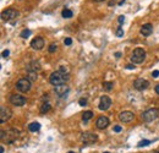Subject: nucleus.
Returning <instances> with one entry per match:
<instances>
[{
	"mask_svg": "<svg viewBox=\"0 0 159 153\" xmlns=\"http://www.w3.org/2000/svg\"><path fill=\"white\" fill-rule=\"evenodd\" d=\"M148 86H150V82L144 78H137L133 81V87L138 91H143V89H147Z\"/></svg>",
	"mask_w": 159,
	"mask_h": 153,
	"instance_id": "10",
	"label": "nucleus"
},
{
	"mask_svg": "<svg viewBox=\"0 0 159 153\" xmlns=\"http://www.w3.org/2000/svg\"><path fill=\"white\" fill-rule=\"evenodd\" d=\"M141 34L143 37H148V36H151L152 32H153V26L151 23H144L142 27H141Z\"/></svg>",
	"mask_w": 159,
	"mask_h": 153,
	"instance_id": "16",
	"label": "nucleus"
},
{
	"mask_svg": "<svg viewBox=\"0 0 159 153\" xmlns=\"http://www.w3.org/2000/svg\"><path fill=\"white\" fill-rule=\"evenodd\" d=\"M116 36H117V37H123V36H124V29H123L121 27H119V28L116 29Z\"/></svg>",
	"mask_w": 159,
	"mask_h": 153,
	"instance_id": "26",
	"label": "nucleus"
},
{
	"mask_svg": "<svg viewBox=\"0 0 159 153\" xmlns=\"http://www.w3.org/2000/svg\"><path fill=\"white\" fill-rule=\"evenodd\" d=\"M31 47L32 49L34 50H42L43 47H44V39L42 37H36L32 39V42H31Z\"/></svg>",
	"mask_w": 159,
	"mask_h": 153,
	"instance_id": "12",
	"label": "nucleus"
},
{
	"mask_svg": "<svg viewBox=\"0 0 159 153\" xmlns=\"http://www.w3.org/2000/svg\"><path fill=\"white\" fill-rule=\"evenodd\" d=\"M39 129H41V124H39V122H32V124L28 125V130L31 132H36Z\"/></svg>",
	"mask_w": 159,
	"mask_h": 153,
	"instance_id": "18",
	"label": "nucleus"
},
{
	"mask_svg": "<svg viewBox=\"0 0 159 153\" xmlns=\"http://www.w3.org/2000/svg\"><path fill=\"white\" fill-rule=\"evenodd\" d=\"M92 116H93V113H92L91 110H87V111H85V113L82 114V119H83V121H88Z\"/></svg>",
	"mask_w": 159,
	"mask_h": 153,
	"instance_id": "20",
	"label": "nucleus"
},
{
	"mask_svg": "<svg viewBox=\"0 0 159 153\" xmlns=\"http://www.w3.org/2000/svg\"><path fill=\"white\" fill-rule=\"evenodd\" d=\"M18 134H20V132L16 129H10L6 132L1 131V141L6 142V143H11V142H14L18 137Z\"/></svg>",
	"mask_w": 159,
	"mask_h": 153,
	"instance_id": "2",
	"label": "nucleus"
},
{
	"mask_svg": "<svg viewBox=\"0 0 159 153\" xmlns=\"http://www.w3.org/2000/svg\"><path fill=\"white\" fill-rule=\"evenodd\" d=\"M67 153H75V152H72V151H70V152H67Z\"/></svg>",
	"mask_w": 159,
	"mask_h": 153,
	"instance_id": "39",
	"label": "nucleus"
},
{
	"mask_svg": "<svg viewBox=\"0 0 159 153\" xmlns=\"http://www.w3.org/2000/svg\"><path fill=\"white\" fill-rule=\"evenodd\" d=\"M144 59H146V50L142 48L135 49L131 54V61L133 64H141V63H143Z\"/></svg>",
	"mask_w": 159,
	"mask_h": 153,
	"instance_id": "3",
	"label": "nucleus"
},
{
	"mask_svg": "<svg viewBox=\"0 0 159 153\" xmlns=\"http://www.w3.org/2000/svg\"><path fill=\"white\" fill-rule=\"evenodd\" d=\"M69 91H70V88H69V86H67L66 83L55 86V93H56L59 97H64L65 94L69 93Z\"/></svg>",
	"mask_w": 159,
	"mask_h": 153,
	"instance_id": "15",
	"label": "nucleus"
},
{
	"mask_svg": "<svg viewBox=\"0 0 159 153\" xmlns=\"http://www.w3.org/2000/svg\"><path fill=\"white\" fill-rule=\"evenodd\" d=\"M69 80V75L66 74H63L61 71H55V72H53L50 75V77H49V81H50V83L54 85V86H59V85H63L65 83L66 81Z\"/></svg>",
	"mask_w": 159,
	"mask_h": 153,
	"instance_id": "1",
	"label": "nucleus"
},
{
	"mask_svg": "<svg viewBox=\"0 0 159 153\" xmlns=\"http://www.w3.org/2000/svg\"><path fill=\"white\" fill-rule=\"evenodd\" d=\"M10 103L12 105H16V107H22L26 104V98L23 96H20V94H12L10 97Z\"/></svg>",
	"mask_w": 159,
	"mask_h": 153,
	"instance_id": "9",
	"label": "nucleus"
},
{
	"mask_svg": "<svg viewBox=\"0 0 159 153\" xmlns=\"http://www.w3.org/2000/svg\"><path fill=\"white\" fill-rule=\"evenodd\" d=\"M158 118H159V109H155V108L148 109L142 114V120L146 121V122H151V121H153Z\"/></svg>",
	"mask_w": 159,
	"mask_h": 153,
	"instance_id": "4",
	"label": "nucleus"
},
{
	"mask_svg": "<svg viewBox=\"0 0 159 153\" xmlns=\"http://www.w3.org/2000/svg\"><path fill=\"white\" fill-rule=\"evenodd\" d=\"M31 81H29L28 78H20L17 81V83H16V88L20 91V92H22V93H26V92H28L29 89H31Z\"/></svg>",
	"mask_w": 159,
	"mask_h": 153,
	"instance_id": "5",
	"label": "nucleus"
},
{
	"mask_svg": "<svg viewBox=\"0 0 159 153\" xmlns=\"http://www.w3.org/2000/svg\"><path fill=\"white\" fill-rule=\"evenodd\" d=\"M11 115H12V111L9 107L3 105L1 108H0V122H1V124L6 122L10 118H11Z\"/></svg>",
	"mask_w": 159,
	"mask_h": 153,
	"instance_id": "8",
	"label": "nucleus"
},
{
	"mask_svg": "<svg viewBox=\"0 0 159 153\" xmlns=\"http://www.w3.org/2000/svg\"><path fill=\"white\" fill-rule=\"evenodd\" d=\"M125 22V16H119V23H124Z\"/></svg>",
	"mask_w": 159,
	"mask_h": 153,
	"instance_id": "31",
	"label": "nucleus"
},
{
	"mask_svg": "<svg viewBox=\"0 0 159 153\" xmlns=\"http://www.w3.org/2000/svg\"><path fill=\"white\" fill-rule=\"evenodd\" d=\"M58 49V45L55 44V43H52L50 45H49V48H48V50H49V53H54L55 50Z\"/></svg>",
	"mask_w": 159,
	"mask_h": 153,
	"instance_id": "25",
	"label": "nucleus"
},
{
	"mask_svg": "<svg viewBox=\"0 0 159 153\" xmlns=\"http://www.w3.org/2000/svg\"><path fill=\"white\" fill-rule=\"evenodd\" d=\"M81 140L85 145H92L94 142H97L98 136L96 134H92V132H83L81 136Z\"/></svg>",
	"mask_w": 159,
	"mask_h": 153,
	"instance_id": "7",
	"label": "nucleus"
},
{
	"mask_svg": "<svg viewBox=\"0 0 159 153\" xmlns=\"http://www.w3.org/2000/svg\"><path fill=\"white\" fill-rule=\"evenodd\" d=\"M152 153H159V152H158V151H154V152H152Z\"/></svg>",
	"mask_w": 159,
	"mask_h": 153,
	"instance_id": "38",
	"label": "nucleus"
},
{
	"mask_svg": "<svg viewBox=\"0 0 159 153\" xmlns=\"http://www.w3.org/2000/svg\"><path fill=\"white\" fill-rule=\"evenodd\" d=\"M104 153H109V152H104Z\"/></svg>",
	"mask_w": 159,
	"mask_h": 153,
	"instance_id": "40",
	"label": "nucleus"
},
{
	"mask_svg": "<svg viewBox=\"0 0 159 153\" xmlns=\"http://www.w3.org/2000/svg\"><path fill=\"white\" fill-rule=\"evenodd\" d=\"M50 104L49 103H44L43 105H42V108H41V113H47V111H49L50 110Z\"/></svg>",
	"mask_w": 159,
	"mask_h": 153,
	"instance_id": "22",
	"label": "nucleus"
},
{
	"mask_svg": "<svg viewBox=\"0 0 159 153\" xmlns=\"http://www.w3.org/2000/svg\"><path fill=\"white\" fill-rule=\"evenodd\" d=\"M126 69H130V70H131V69H135V66L131 65V64H128V65H126Z\"/></svg>",
	"mask_w": 159,
	"mask_h": 153,
	"instance_id": "34",
	"label": "nucleus"
},
{
	"mask_svg": "<svg viewBox=\"0 0 159 153\" xmlns=\"http://www.w3.org/2000/svg\"><path fill=\"white\" fill-rule=\"evenodd\" d=\"M109 124H110V121H109V119L106 116H99L97 119V122H96V125L98 129H101V130H104L109 126Z\"/></svg>",
	"mask_w": 159,
	"mask_h": 153,
	"instance_id": "14",
	"label": "nucleus"
},
{
	"mask_svg": "<svg viewBox=\"0 0 159 153\" xmlns=\"http://www.w3.org/2000/svg\"><path fill=\"white\" fill-rule=\"evenodd\" d=\"M31 33H32V32H31L29 29H23L20 36H21L22 38H28V36H31Z\"/></svg>",
	"mask_w": 159,
	"mask_h": 153,
	"instance_id": "24",
	"label": "nucleus"
},
{
	"mask_svg": "<svg viewBox=\"0 0 159 153\" xmlns=\"http://www.w3.org/2000/svg\"><path fill=\"white\" fill-rule=\"evenodd\" d=\"M150 143H152V141H150V140H142V141L138 142V147H144V146H148Z\"/></svg>",
	"mask_w": 159,
	"mask_h": 153,
	"instance_id": "23",
	"label": "nucleus"
},
{
	"mask_svg": "<svg viewBox=\"0 0 159 153\" xmlns=\"http://www.w3.org/2000/svg\"><path fill=\"white\" fill-rule=\"evenodd\" d=\"M9 54H10L9 50H4V52H3V58H7V56H9Z\"/></svg>",
	"mask_w": 159,
	"mask_h": 153,
	"instance_id": "32",
	"label": "nucleus"
},
{
	"mask_svg": "<svg viewBox=\"0 0 159 153\" xmlns=\"http://www.w3.org/2000/svg\"><path fill=\"white\" fill-rule=\"evenodd\" d=\"M17 16H18V12L15 9H6L1 12L3 21H6V22H10V21H12V20L17 18Z\"/></svg>",
	"mask_w": 159,
	"mask_h": 153,
	"instance_id": "6",
	"label": "nucleus"
},
{
	"mask_svg": "<svg viewBox=\"0 0 159 153\" xmlns=\"http://www.w3.org/2000/svg\"><path fill=\"white\" fill-rule=\"evenodd\" d=\"M27 69H28V72H37V71L41 70V66H39L38 61H32V63L28 65Z\"/></svg>",
	"mask_w": 159,
	"mask_h": 153,
	"instance_id": "17",
	"label": "nucleus"
},
{
	"mask_svg": "<svg viewBox=\"0 0 159 153\" xmlns=\"http://www.w3.org/2000/svg\"><path fill=\"white\" fill-rule=\"evenodd\" d=\"M61 15H63L64 18H71L74 14H72V11H71L70 9H64L63 12H61Z\"/></svg>",
	"mask_w": 159,
	"mask_h": 153,
	"instance_id": "19",
	"label": "nucleus"
},
{
	"mask_svg": "<svg viewBox=\"0 0 159 153\" xmlns=\"http://www.w3.org/2000/svg\"><path fill=\"white\" fill-rule=\"evenodd\" d=\"M155 92H157V93L159 94V83H158V85L155 86Z\"/></svg>",
	"mask_w": 159,
	"mask_h": 153,
	"instance_id": "35",
	"label": "nucleus"
},
{
	"mask_svg": "<svg viewBox=\"0 0 159 153\" xmlns=\"http://www.w3.org/2000/svg\"><path fill=\"white\" fill-rule=\"evenodd\" d=\"M115 56H116V58H120V56H121V53H116Z\"/></svg>",
	"mask_w": 159,
	"mask_h": 153,
	"instance_id": "36",
	"label": "nucleus"
},
{
	"mask_svg": "<svg viewBox=\"0 0 159 153\" xmlns=\"http://www.w3.org/2000/svg\"><path fill=\"white\" fill-rule=\"evenodd\" d=\"M78 103H80V105H81V107H85V105L87 104V100H86L85 98H81V99L78 100Z\"/></svg>",
	"mask_w": 159,
	"mask_h": 153,
	"instance_id": "29",
	"label": "nucleus"
},
{
	"mask_svg": "<svg viewBox=\"0 0 159 153\" xmlns=\"http://www.w3.org/2000/svg\"><path fill=\"white\" fill-rule=\"evenodd\" d=\"M59 71H61L63 74H66V75H69V71H70V70H69V67H66V66H61L60 69H59Z\"/></svg>",
	"mask_w": 159,
	"mask_h": 153,
	"instance_id": "27",
	"label": "nucleus"
},
{
	"mask_svg": "<svg viewBox=\"0 0 159 153\" xmlns=\"http://www.w3.org/2000/svg\"><path fill=\"white\" fill-rule=\"evenodd\" d=\"M121 130H123V129H121V126H120V125H116V126H114V131H115V132H120Z\"/></svg>",
	"mask_w": 159,
	"mask_h": 153,
	"instance_id": "30",
	"label": "nucleus"
},
{
	"mask_svg": "<svg viewBox=\"0 0 159 153\" xmlns=\"http://www.w3.org/2000/svg\"><path fill=\"white\" fill-rule=\"evenodd\" d=\"M112 105V99L108 96H103L101 98V102H99V109L101 110H108Z\"/></svg>",
	"mask_w": 159,
	"mask_h": 153,
	"instance_id": "13",
	"label": "nucleus"
},
{
	"mask_svg": "<svg viewBox=\"0 0 159 153\" xmlns=\"http://www.w3.org/2000/svg\"><path fill=\"white\" fill-rule=\"evenodd\" d=\"M94 1H97V3H101V1H105V0H94Z\"/></svg>",
	"mask_w": 159,
	"mask_h": 153,
	"instance_id": "37",
	"label": "nucleus"
},
{
	"mask_svg": "<svg viewBox=\"0 0 159 153\" xmlns=\"http://www.w3.org/2000/svg\"><path fill=\"white\" fill-rule=\"evenodd\" d=\"M113 86H114V83L110 82V81H105V82H103V88L105 91H112L113 89Z\"/></svg>",
	"mask_w": 159,
	"mask_h": 153,
	"instance_id": "21",
	"label": "nucleus"
},
{
	"mask_svg": "<svg viewBox=\"0 0 159 153\" xmlns=\"http://www.w3.org/2000/svg\"><path fill=\"white\" fill-rule=\"evenodd\" d=\"M119 119L123 122H131L133 119H135V114L132 111H128V110H125V111H121L119 114Z\"/></svg>",
	"mask_w": 159,
	"mask_h": 153,
	"instance_id": "11",
	"label": "nucleus"
},
{
	"mask_svg": "<svg viewBox=\"0 0 159 153\" xmlns=\"http://www.w3.org/2000/svg\"><path fill=\"white\" fill-rule=\"evenodd\" d=\"M64 43H65V45H71L72 44V39L71 38H65Z\"/></svg>",
	"mask_w": 159,
	"mask_h": 153,
	"instance_id": "28",
	"label": "nucleus"
},
{
	"mask_svg": "<svg viewBox=\"0 0 159 153\" xmlns=\"http://www.w3.org/2000/svg\"><path fill=\"white\" fill-rule=\"evenodd\" d=\"M152 76H153V77H158V76H159V71H158V70L153 71V74H152Z\"/></svg>",
	"mask_w": 159,
	"mask_h": 153,
	"instance_id": "33",
	"label": "nucleus"
}]
</instances>
